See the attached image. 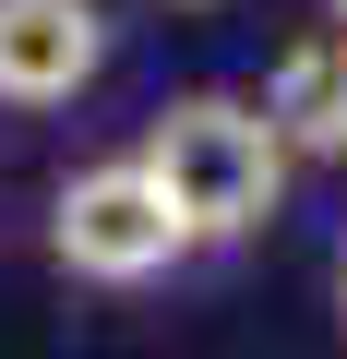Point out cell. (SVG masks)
I'll return each instance as SVG.
<instances>
[{"mask_svg":"<svg viewBox=\"0 0 347 359\" xmlns=\"http://www.w3.org/2000/svg\"><path fill=\"white\" fill-rule=\"evenodd\" d=\"M335 323H347V240H335Z\"/></svg>","mask_w":347,"mask_h":359,"instance_id":"cell-5","label":"cell"},{"mask_svg":"<svg viewBox=\"0 0 347 359\" xmlns=\"http://www.w3.org/2000/svg\"><path fill=\"white\" fill-rule=\"evenodd\" d=\"M132 156L156 168V192L180 204L192 240H252V228L287 204V144H275V120H264L252 96H216V84H204V96H168Z\"/></svg>","mask_w":347,"mask_h":359,"instance_id":"cell-1","label":"cell"},{"mask_svg":"<svg viewBox=\"0 0 347 359\" xmlns=\"http://www.w3.org/2000/svg\"><path fill=\"white\" fill-rule=\"evenodd\" d=\"M323 25H347V0H323Z\"/></svg>","mask_w":347,"mask_h":359,"instance_id":"cell-6","label":"cell"},{"mask_svg":"<svg viewBox=\"0 0 347 359\" xmlns=\"http://www.w3.org/2000/svg\"><path fill=\"white\" fill-rule=\"evenodd\" d=\"M108 72L96 0H0V108H72Z\"/></svg>","mask_w":347,"mask_h":359,"instance_id":"cell-3","label":"cell"},{"mask_svg":"<svg viewBox=\"0 0 347 359\" xmlns=\"http://www.w3.org/2000/svg\"><path fill=\"white\" fill-rule=\"evenodd\" d=\"M204 240L180 228V204L156 192L144 156H96L48 192V264L84 276V287H156L168 264H192Z\"/></svg>","mask_w":347,"mask_h":359,"instance_id":"cell-2","label":"cell"},{"mask_svg":"<svg viewBox=\"0 0 347 359\" xmlns=\"http://www.w3.org/2000/svg\"><path fill=\"white\" fill-rule=\"evenodd\" d=\"M252 108L275 120V144H287V156H347V25L287 36Z\"/></svg>","mask_w":347,"mask_h":359,"instance_id":"cell-4","label":"cell"}]
</instances>
